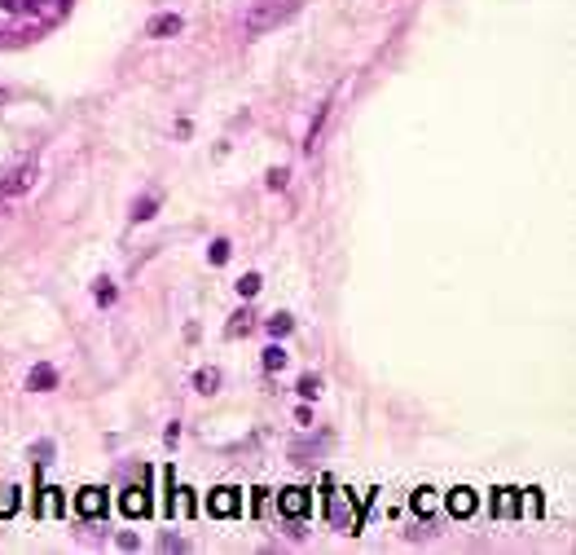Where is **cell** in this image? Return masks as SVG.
<instances>
[{
    "label": "cell",
    "instance_id": "cell-1",
    "mask_svg": "<svg viewBox=\"0 0 576 555\" xmlns=\"http://www.w3.org/2000/svg\"><path fill=\"white\" fill-rule=\"evenodd\" d=\"M299 9H304V0H255L247 22H242V31H247V40H259V36L286 27Z\"/></svg>",
    "mask_w": 576,
    "mask_h": 555
},
{
    "label": "cell",
    "instance_id": "cell-2",
    "mask_svg": "<svg viewBox=\"0 0 576 555\" xmlns=\"http://www.w3.org/2000/svg\"><path fill=\"white\" fill-rule=\"evenodd\" d=\"M31 185H36V159H22V163H14L5 176H0V198H18Z\"/></svg>",
    "mask_w": 576,
    "mask_h": 555
},
{
    "label": "cell",
    "instance_id": "cell-3",
    "mask_svg": "<svg viewBox=\"0 0 576 555\" xmlns=\"http://www.w3.org/2000/svg\"><path fill=\"white\" fill-rule=\"evenodd\" d=\"M80 516L84 520H101V516H106V489H84L80 494Z\"/></svg>",
    "mask_w": 576,
    "mask_h": 555
},
{
    "label": "cell",
    "instance_id": "cell-4",
    "mask_svg": "<svg viewBox=\"0 0 576 555\" xmlns=\"http://www.w3.org/2000/svg\"><path fill=\"white\" fill-rule=\"evenodd\" d=\"M444 507H449V516H470L480 507V498H475V489H453L449 498H444Z\"/></svg>",
    "mask_w": 576,
    "mask_h": 555
},
{
    "label": "cell",
    "instance_id": "cell-5",
    "mask_svg": "<svg viewBox=\"0 0 576 555\" xmlns=\"http://www.w3.org/2000/svg\"><path fill=\"white\" fill-rule=\"evenodd\" d=\"M238 507H242L238 489H216L212 494V516H238Z\"/></svg>",
    "mask_w": 576,
    "mask_h": 555
},
{
    "label": "cell",
    "instance_id": "cell-6",
    "mask_svg": "<svg viewBox=\"0 0 576 555\" xmlns=\"http://www.w3.org/2000/svg\"><path fill=\"white\" fill-rule=\"evenodd\" d=\"M119 507H123V516H145V507H150V498H145V489H141V485H133V489H123V498H119Z\"/></svg>",
    "mask_w": 576,
    "mask_h": 555
},
{
    "label": "cell",
    "instance_id": "cell-7",
    "mask_svg": "<svg viewBox=\"0 0 576 555\" xmlns=\"http://www.w3.org/2000/svg\"><path fill=\"white\" fill-rule=\"evenodd\" d=\"M53 384H58V370L48 366V362H40V366H36V370L27 375V388H31V392H48Z\"/></svg>",
    "mask_w": 576,
    "mask_h": 555
},
{
    "label": "cell",
    "instance_id": "cell-8",
    "mask_svg": "<svg viewBox=\"0 0 576 555\" xmlns=\"http://www.w3.org/2000/svg\"><path fill=\"white\" fill-rule=\"evenodd\" d=\"M282 516H291V520L308 516V494H304V489H286V494H282Z\"/></svg>",
    "mask_w": 576,
    "mask_h": 555
},
{
    "label": "cell",
    "instance_id": "cell-9",
    "mask_svg": "<svg viewBox=\"0 0 576 555\" xmlns=\"http://www.w3.org/2000/svg\"><path fill=\"white\" fill-rule=\"evenodd\" d=\"M330 520H334V524H352V520H356V516H352V498H348V494L330 489Z\"/></svg>",
    "mask_w": 576,
    "mask_h": 555
},
{
    "label": "cell",
    "instance_id": "cell-10",
    "mask_svg": "<svg viewBox=\"0 0 576 555\" xmlns=\"http://www.w3.org/2000/svg\"><path fill=\"white\" fill-rule=\"evenodd\" d=\"M154 40H163V36H176L180 31V18L176 14H159V18H150V27H145Z\"/></svg>",
    "mask_w": 576,
    "mask_h": 555
},
{
    "label": "cell",
    "instance_id": "cell-11",
    "mask_svg": "<svg viewBox=\"0 0 576 555\" xmlns=\"http://www.w3.org/2000/svg\"><path fill=\"white\" fill-rule=\"evenodd\" d=\"M194 388H198L202 397H212V392L220 388V370H216V366H207V370H198V375H194Z\"/></svg>",
    "mask_w": 576,
    "mask_h": 555
},
{
    "label": "cell",
    "instance_id": "cell-12",
    "mask_svg": "<svg viewBox=\"0 0 576 555\" xmlns=\"http://www.w3.org/2000/svg\"><path fill=\"white\" fill-rule=\"evenodd\" d=\"M40 516H44V520H58V516H62V498H58V489H44V498H40Z\"/></svg>",
    "mask_w": 576,
    "mask_h": 555
},
{
    "label": "cell",
    "instance_id": "cell-13",
    "mask_svg": "<svg viewBox=\"0 0 576 555\" xmlns=\"http://www.w3.org/2000/svg\"><path fill=\"white\" fill-rule=\"evenodd\" d=\"M14 511H18V489L0 485V516H14Z\"/></svg>",
    "mask_w": 576,
    "mask_h": 555
},
{
    "label": "cell",
    "instance_id": "cell-14",
    "mask_svg": "<svg viewBox=\"0 0 576 555\" xmlns=\"http://www.w3.org/2000/svg\"><path fill=\"white\" fill-rule=\"evenodd\" d=\"M154 212H159V198H154V194H145V198H141V203L133 208V220H150Z\"/></svg>",
    "mask_w": 576,
    "mask_h": 555
},
{
    "label": "cell",
    "instance_id": "cell-15",
    "mask_svg": "<svg viewBox=\"0 0 576 555\" xmlns=\"http://www.w3.org/2000/svg\"><path fill=\"white\" fill-rule=\"evenodd\" d=\"M247 331H251V313L242 309V313H233V317H229V335H247Z\"/></svg>",
    "mask_w": 576,
    "mask_h": 555
},
{
    "label": "cell",
    "instance_id": "cell-16",
    "mask_svg": "<svg viewBox=\"0 0 576 555\" xmlns=\"http://www.w3.org/2000/svg\"><path fill=\"white\" fill-rule=\"evenodd\" d=\"M413 507L423 511V516H427V511H436V494H431V489H418V494H413Z\"/></svg>",
    "mask_w": 576,
    "mask_h": 555
},
{
    "label": "cell",
    "instance_id": "cell-17",
    "mask_svg": "<svg viewBox=\"0 0 576 555\" xmlns=\"http://www.w3.org/2000/svg\"><path fill=\"white\" fill-rule=\"evenodd\" d=\"M497 511H502V520H510V516H515V494H510V489L497 494Z\"/></svg>",
    "mask_w": 576,
    "mask_h": 555
},
{
    "label": "cell",
    "instance_id": "cell-18",
    "mask_svg": "<svg viewBox=\"0 0 576 555\" xmlns=\"http://www.w3.org/2000/svg\"><path fill=\"white\" fill-rule=\"evenodd\" d=\"M269 335H291V317H286V313L269 317Z\"/></svg>",
    "mask_w": 576,
    "mask_h": 555
},
{
    "label": "cell",
    "instance_id": "cell-19",
    "mask_svg": "<svg viewBox=\"0 0 576 555\" xmlns=\"http://www.w3.org/2000/svg\"><path fill=\"white\" fill-rule=\"evenodd\" d=\"M255 291H259V273H247L242 282H238V295H247V300H251Z\"/></svg>",
    "mask_w": 576,
    "mask_h": 555
},
{
    "label": "cell",
    "instance_id": "cell-20",
    "mask_svg": "<svg viewBox=\"0 0 576 555\" xmlns=\"http://www.w3.org/2000/svg\"><path fill=\"white\" fill-rule=\"evenodd\" d=\"M299 392H304V397H317V392H322V380H317V375H304V380H299Z\"/></svg>",
    "mask_w": 576,
    "mask_h": 555
},
{
    "label": "cell",
    "instance_id": "cell-21",
    "mask_svg": "<svg viewBox=\"0 0 576 555\" xmlns=\"http://www.w3.org/2000/svg\"><path fill=\"white\" fill-rule=\"evenodd\" d=\"M264 366H269V370H282V366H286V352H282V348H269V352H264Z\"/></svg>",
    "mask_w": 576,
    "mask_h": 555
},
{
    "label": "cell",
    "instance_id": "cell-22",
    "mask_svg": "<svg viewBox=\"0 0 576 555\" xmlns=\"http://www.w3.org/2000/svg\"><path fill=\"white\" fill-rule=\"evenodd\" d=\"M225 260H229V243L216 238V243H212V265H225Z\"/></svg>",
    "mask_w": 576,
    "mask_h": 555
},
{
    "label": "cell",
    "instance_id": "cell-23",
    "mask_svg": "<svg viewBox=\"0 0 576 555\" xmlns=\"http://www.w3.org/2000/svg\"><path fill=\"white\" fill-rule=\"evenodd\" d=\"M18 14V0H0V22H9Z\"/></svg>",
    "mask_w": 576,
    "mask_h": 555
},
{
    "label": "cell",
    "instance_id": "cell-24",
    "mask_svg": "<svg viewBox=\"0 0 576 555\" xmlns=\"http://www.w3.org/2000/svg\"><path fill=\"white\" fill-rule=\"evenodd\" d=\"M269 185H273V190L286 185V168H273V172H269Z\"/></svg>",
    "mask_w": 576,
    "mask_h": 555
},
{
    "label": "cell",
    "instance_id": "cell-25",
    "mask_svg": "<svg viewBox=\"0 0 576 555\" xmlns=\"http://www.w3.org/2000/svg\"><path fill=\"white\" fill-rule=\"evenodd\" d=\"M97 300H101V305H110V300H115V291H110V282H97Z\"/></svg>",
    "mask_w": 576,
    "mask_h": 555
},
{
    "label": "cell",
    "instance_id": "cell-26",
    "mask_svg": "<svg viewBox=\"0 0 576 555\" xmlns=\"http://www.w3.org/2000/svg\"><path fill=\"white\" fill-rule=\"evenodd\" d=\"M0 102H9V88H0Z\"/></svg>",
    "mask_w": 576,
    "mask_h": 555
}]
</instances>
